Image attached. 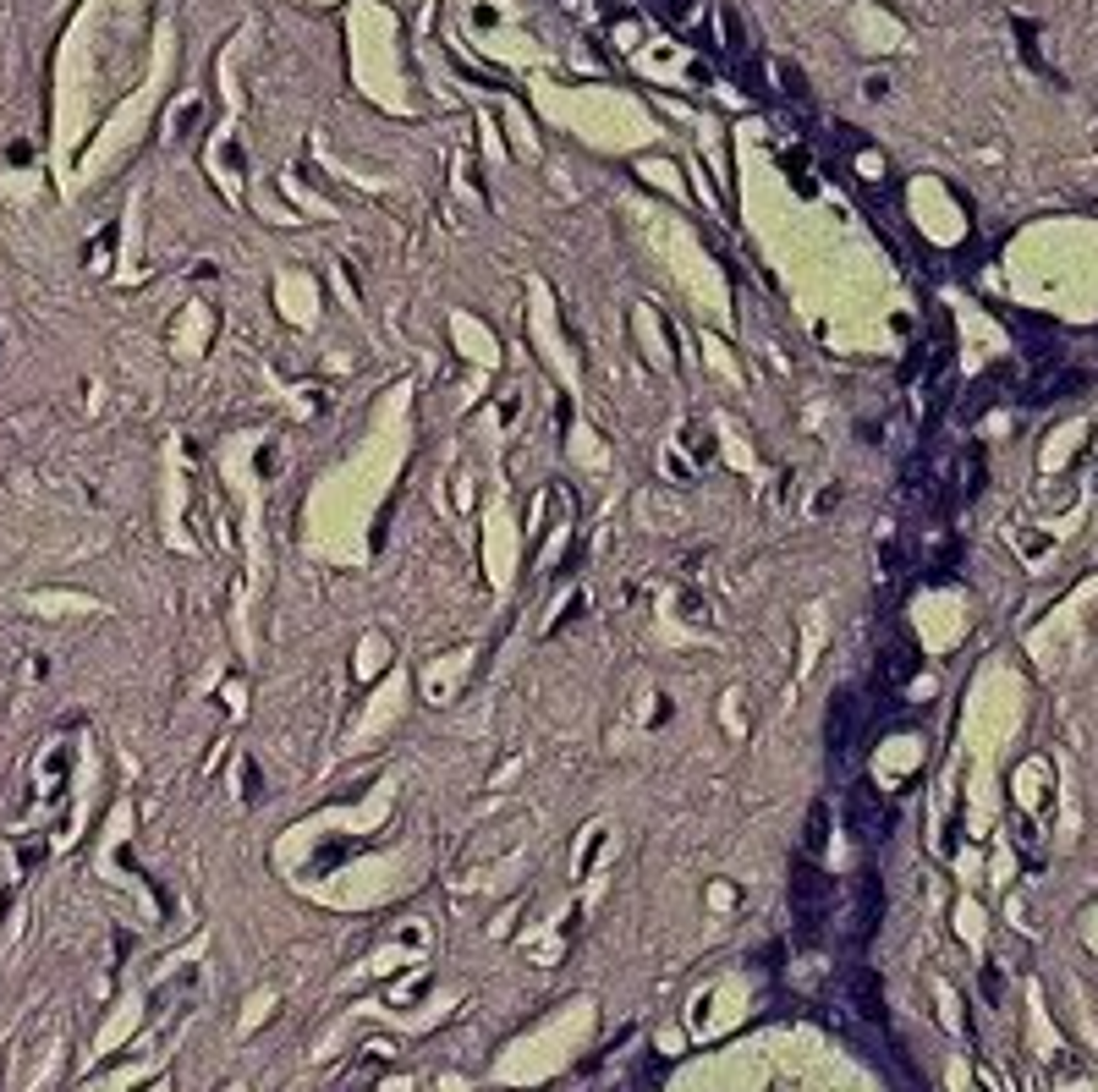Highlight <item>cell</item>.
Masks as SVG:
<instances>
[{
	"label": "cell",
	"mask_w": 1098,
	"mask_h": 1092,
	"mask_svg": "<svg viewBox=\"0 0 1098 1092\" xmlns=\"http://www.w3.org/2000/svg\"><path fill=\"white\" fill-rule=\"evenodd\" d=\"M830 911H835V890H830V878L818 873V862L802 851V857L791 862V917H797V939L813 944L818 928L830 923Z\"/></svg>",
	"instance_id": "obj_1"
},
{
	"label": "cell",
	"mask_w": 1098,
	"mask_h": 1092,
	"mask_svg": "<svg viewBox=\"0 0 1098 1092\" xmlns=\"http://www.w3.org/2000/svg\"><path fill=\"white\" fill-rule=\"evenodd\" d=\"M868 741H863V703H857V692H835L830 698V714H824V752H830V774H846L851 763V752H863Z\"/></svg>",
	"instance_id": "obj_2"
},
{
	"label": "cell",
	"mask_w": 1098,
	"mask_h": 1092,
	"mask_svg": "<svg viewBox=\"0 0 1098 1092\" xmlns=\"http://www.w3.org/2000/svg\"><path fill=\"white\" fill-rule=\"evenodd\" d=\"M879 917H884V884H879V873H857L851 878V900H846V939L857 944V939H873V928H879Z\"/></svg>",
	"instance_id": "obj_3"
},
{
	"label": "cell",
	"mask_w": 1098,
	"mask_h": 1092,
	"mask_svg": "<svg viewBox=\"0 0 1098 1092\" xmlns=\"http://www.w3.org/2000/svg\"><path fill=\"white\" fill-rule=\"evenodd\" d=\"M846 824H851V835H863V840H884L896 829V812L879 802L868 785H851L846 791Z\"/></svg>",
	"instance_id": "obj_4"
},
{
	"label": "cell",
	"mask_w": 1098,
	"mask_h": 1092,
	"mask_svg": "<svg viewBox=\"0 0 1098 1092\" xmlns=\"http://www.w3.org/2000/svg\"><path fill=\"white\" fill-rule=\"evenodd\" d=\"M824 835H830V807H813L808 812V851H818Z\"/></svg>",
	"instance_id": "obj_5"
},
{
	"label": "cell",
	"mask_w": 1098,
	"mask_h": 1092,
	"mask_svg": "<svg viewBox=\"0 0 1098 1092\" xmlns=\"http://www.w3.org/2000/svg\"><path fill=\"white\" fill-rule=\"evenodd\" d=\"M654 6H659V17H665V23H676V28H681V17L692 11V0H654Z\"/></svg>",
	"instance_id": "obj_6"
}]
</instances>
